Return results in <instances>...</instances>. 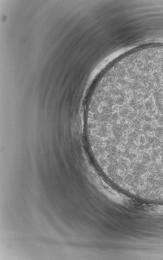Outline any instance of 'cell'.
<instances>
[{
    "instance_id": "obj_1",
    "label": "cell",
    "mask_w": 163,
    "mask_h": 260,
    "mask_svg": "<svg viewBox=\"0 0 163 260\" xmlns=\"http://www.w3.org/2000/svg\"><path fill=\"white\" fill-rule=\"evenodd\" d=\"M85 135L117 165L163 174V71L125 74L105 84Z\"/></svg>"
}]
</instances>
